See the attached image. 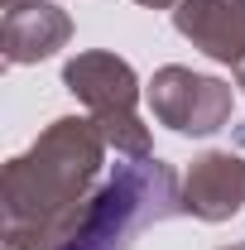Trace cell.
I'll use <instances>...</instances> for the list:
<instances>
[{
    "label": "cell",
    "instance_id": "cell-8",
    "mask_svg": "<svg viewBox=\"0 0 245 250\" xmlns=\"http://www.w3.org/2000/svg\"><path fill=\"white\" fill-rule=\"evenodd\" d=\"M135 5H149V10H168V5H178V0H135Z\"/></svg>",
    "mask_w": 245,
    "mask_h": 250
},
{
    "label": "cell",
    "instance_id": "cell-1",
    "mask_svg": "<svg viewBox=\"0 0 245 250\" xmlns=\"http://www.w3.org/2000/svg\"><path fill=\"white\" fill-rule=\"evenodd\" d=\"M106 135L96 121L62 116L5 164V250H62L101 173Z\"/></svg>",
    "mask_w": 245,
    "mask_h": 250
},
{
    "label": "cell",
    "instance_id": "cell-3",
    "mask_svg": "<svg viewBox=\"0 0 245 250\" xmlns=\"http://www.w3.org/2000/svg\"><path fill=\"white\" fill-rule=\"evenodd\" d=\"M62 82L77 101H87L96 130L106 135V145L125 159H149V130L135 116L140 82L135 67L116 53H77L62 67Z\"/></svg>",
    "mask_w": 245,
    "mask_h": 250
},
{
    "label": "cell",
    "instance_id": "cell-10",
    "mask_svg": "<svg viewBox=\"0 0 245 250\" xmlns=\"http://www.w3.org/2000/svg\"><path fill=\"white\" fill-rule=\"evenodd\" d=\"M226 250H245V246H226Z\"/></svg>",
    "mask_w": 245,
    "mask_h": 250
},
{
    "label": "cell",
    "instance_id": "cell-7",
    "mask_svg": "<svg viewBox=\"0 0 245 250\" xmlns=\"http://www.w3.org/2000/svg\"><path fill=\"white\" fill-rule=\"evenodd\" d=\"M72 39V20L48 0H20L5 5V24H0V43H5V62H39L48 53H58Z\"/></svg>",
    "mask_w": 245,
    "mask_h": 250
},
{
    "label": "cell",
    "instance_id": "cell-4",
    "mask_svg": "<svg viewBox=\"0 0 245 250\" xmlns=\"http://www.w3.org/2000/svg\"><path fill=\"white\" fill-rule=\"evenodd\" d=\"M154 116L178 135H216L231 121V87L192 67H159L149 82Z\"/></svg>",
    "mask_w": 245,
    "mask_h": 250
},
{
    "label": "cell",
    "instance_id": "cell-5",
    "mask_svg": "<svg viewBox=\"0 0 245 250\" xmlns=\"http://www.w3.org/2000/svg\"><path fill=\"white\" fill-rule=\"evenodd\" d=\"M245 207V159L231 149H212V154L192 159L183 183V212L202 221H226Z\"/></svg>",
    "mask_w": 245,
    "mask_h": 250
},
{
    "label": "cell",
    "instance_id": "cell-9",
    "mask_svg": "<svg viewBox=\"0 0 245 250\" xmlns=\"http://www.w3.org/2000/svg\"><path fill=\"white\" fill-rule=\"evenodd\" d=\"M241 87H245V62H241Z\"/></svg>",
    "mask_w": 245,
    "mask_h": 250
},
{
    "label": "cell",
    "instance_id": "cell-6",
    "mask_svg": "<svg viewBox=\"0 0 245 250\" xmlns=\"http://www.w3.org/2000/svg\"><path fill=\"white\" fill-rule=\"evenodd\" d=\"M173 24L216 62H245V0H178Z\"/></svg>",
    "mask_w": 245,
    "mask_h": 250
},
{
    "label": "cell",
    "instance_id": "cell-11",
    "mask_svg": "<svg viewBox=\"0 0 245 250\" xmlns=\"http://www.w3.org/2000/svg\"><path fill=\"white\" fill-rule=\"evenodd\" d=\"M5 5H20V0H5Z\"/></svg>",
    "mask_w": 245,
    "mask_h": 250
},
{
    "label": "cell",
    "instance_id": "cell-2",
    "mask_svg": "<svg viewBox=\"0 0 245 250\" xmlns=\"http://www.w3.org/2000/svg\"><path fill=\"white\" fill-rule=\"evenodd\" d=\"M178 212V173L163 159H130L116 168V178L101 183V192L87 197L62 250H130L144 226H159Z\"/></svg>",
    "mask_w": 245,
    "mask_h": 250
}]
</instances>
